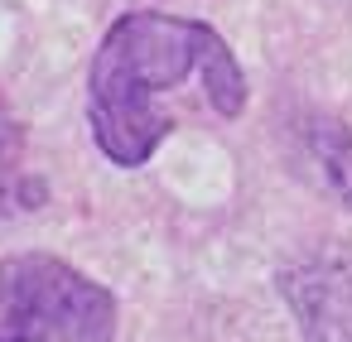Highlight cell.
<instances>
[{"label": "cell", "mask_w": 352, "mask_h": 342, "mask_svg": "<svg viewBox=\"0 0 352 342\" xmlns=\"http://www.w3.org/2000/svg\"><path fill=\"white\" fill-rule=\"evenodd\" d=\"M188 102L217 121L246 111V73L232 44L203 20L164 10L121 15L102 34L87 78V126L97 150L116 169H140Z\"/></svg>", "instance_id": "cell-1"}, {"label": "cell", "mask_w": 352, "mask_h": 342, "mask_svg": "<svg viewBox=\"0 0 352 342\" xmlns=\"http://www.w3.org/2000/svg\"><path fill=\"white\" fill-rule=\"evenodd\" d=\"M116 299L54 255L0 260V342H111Z\"/></svg>", "instance_id": "cell-2"}, {"label": "cell", "mask_w": 352, "mask_h": 342, "mask_svg": "<svg viewBox=\"0 0 352 342\" xmlns=\"http://www.w3.org/2000/svg\"><path fill=\"white\" fill-rule=\"evenodd\" d=\"M20 150H25L20 121H15L10 102L0 97V198H10V188L20 183Z\"/></svg>", "instance_id": "cell-3"}, {"label": "cell", "mask_w": 352, "mask_h": 342, "mask_svg": "<svg viewBox=\"0 0 352 342\" xmlns=\"http://www.w3.org/2000/svg\"><path fill=\"white\" fill-rule=\"evenodd\" d=\"M323 164H328L333 188H338L342 203L352 207V135H347V130H333V140H323Z\"/></svg>", "instance_id": "cell-4"}]
</instances>
